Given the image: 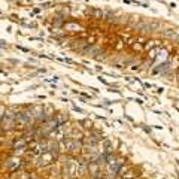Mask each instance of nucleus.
I'll list each match as a JSON object with an SVG mask.
<instances>
[{
	"label": "nucleus",
	"instance_id": "2",
	"mask_svg": "<svg viewBox=\"0 0 179 179\" xmlns=\"http://www.w3.org/2000/svg\"><path fill=\"white\" fill-rule=\"evenodd\" d=\"M164 34H166V36H169V37H176V33H175V31H172V30H166V31H164Z\"/></svg>",
	"mask_w": 179,
	"mask_h": 179
},
{
	"label": "nucleus",
	"instance_id": "1",
	"mask_svg": "<svg viewBox=\"0 0 179 179\" xmlns=\"http://www.w3.org/2000/svg\"><path fill=\"white\" fill-rule=\"evenodd\" d=\"M167 69H169V64H166V63H164V64H160V67H157V69H155V72H166Z\"/></svg>",
	"mask_w": 179,
	"mask_h": 179
}]
</instances>
